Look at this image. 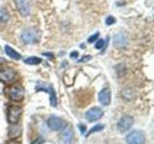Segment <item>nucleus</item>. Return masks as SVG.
<instances>
[{"label":"nucleus","instance_id":"423d86ee","mask_svg":"<svg viewBox=\"0 0 154 144\" xmlns=\"http://www.w3.org/2000/svg\"><path fill=\"white\" fill-rule=\"evenodd\" d=\"M134 124V119L133 117L129 116V115H125V116L120 118V120L118 123V130L120 133L127 132L128 130L131 129V127Z\"/></svg>","mask_w":154,"mask_h":144},{"label":"nucleus","instance_id":"20e7f679","mask_svg":"<svg viewBox=\"0 0 154 144\" xmlns=\"http://www.w3.org/2000/svg\"><path fill=\"white\" fill-rule=\"evenodd\" d=\"M8 94H9L10 99L12 101L19 102V101H21L24 97V89L20 86H14L8 89Z\"/></svg>","mask_w":154,"mask_h":144},{"label":"nucleus","instance_id":"412c9836","mask_svg":"<svg viewBox=\"0 0 154 144\" xmlns=\"http://www.w3.org/2000/svg\"><path fill=\"white\" fill-rule=\"evenodd\" d=\"M104 40H99L97 42H96V44H95V48L96 49H101L103 46H104Z\"/></svg>","mask_w":154,"mask_h":144},{"label":"nucleus","instance_id":"39448f33","mask_svg":"<svg viewBox=\"0 0 154 144\" xmlns=\"http://www.w3.org/2000/svg\"><path fill=\"white\" fill-rule=\"evenodd\" d=\"M22 40L27 43V44H31V43H35L38 40V33L34 30V29H26L21 34Z\"/></svg>","mask_w":154,"mask_h":144},{"label":"nucleus","instance_id":"f8f14e48","mask_svg":"<svg viewBox=\"0 0 154 144\" xmlns=\"http://www.w3.org/2000/svg\"><path fill=\"white\" fill-rule=\"evenodd\" d=\"M62 141L64 144H71L73 140V131L70 127H66L62 134Z\"/></svg>","mask_w":154,"mask_h":144},{"label":"nucleus","instance_id":"9d476101","mask_svg":"<svg viewBox=\"0 0 154 144\" xmlns=\"http://www.w3.org/2000/svg\"><path fill=\"white\" fill-rule=\"evenodd\" d=\"M16 5L19 14L23 16H27L30 14V6L27 0H16Z\"/></svg>","mask_w":154,"mask_h":144},{"label":"nucleus","instance_id":"dca6fc26","mask_svg":"<svg viewBox=\"0 0 154 144\" xmlns=\"http://www.w3.org/2000/svg\"><path fill=\"white\" fill-rule=\"evenodd\" d=\"M24 62L26 64H31V65H36V64H40L42 62V59L38 57H28L24 60Z\"/></svg>","mask_w":154,"mask_h":144},{"label":"nucleus","instance_id":"f3484780","mask_svg":"<svg viewBox=\"0 0 154 144\" xmlns=\"http://www.w3.org/2000/svg\"><path fill=\"white\" fill-rule=\"evenodd\" d=\"M10 19V16L7 10H5L3 8H0V22L6 23Z\"/></svg>","mask_w":154,"mask_h":144},{"label":"nucleus","instance_id":"bb28decb","mask_svg":"<svg viewBox=\"0 0 154 144\" xmlns=\"http://www.w3.org/2000/svg\"><path fill=\"white\" fill-rule=\"evenodd\" d=\"M43 55L46 56V57H48L49 59H53V57H54V56H53V55L51 54V53H43Z\"/></svg>","mask_w":154,"mask_h":144},{"label":"nucleus","instance_id":"4468645a","mask_svg":"<svg viewBox=\"0 0 154 144\" xmlns=\"http://www.w3.org/2000/svg\"><path fill=\"white\" fill-rule=\"evenodd\" d=\"M115 44L119 46V47H122L127 44V38L122 33H119L115 36V40H114Z\"/></svg>","mask_w":154,"mask_h":144},{"label":"nucleus","instance_id":"aec40b11","mask_svg":"<svg viewBox=\"0 0 154 144\" xmlns=\"http://www.w3.org/2000/svg\"><path fill=\"white\" fill-rule=\"evenodd\" d=\"M116 22V19H115V17H113V16H108L107 18H106V24L107 25H112V24H114Z\"/></svg>","mask_w":154,"mask_h":144},{"label":"nucleus","instance_id":"f03ea898","mask_svg":"<svg viewBox=\"0 0 154 144\" xmlns=\"http://www.w3.org/2000/svg\"><path fill=\"white\" fill-rule=\"evenodd\" d=\"M47 126L52 131H61L66 127V123L61 117L52 116L47 120Z\"/></svg>","mask_w":154,"mask_h":144},{"label":"nucleus","instance_id":"7ed1b4c3","mask_svg":"<svg viewBox=\"0 0 154 144\" xmlns=\"http://www.w3.org/2000/svg\"><path fill=\"white\" fill-rule=\"evenodd\" d=\"M127 144H144L146 136L141 131H133L126 136Z\"/></svg>","mask_w":154,"mask_h":144},{"label":"nucleus","instance_id":"cd10ccee","mask_svg":"<svg viewBox=\"0 0 154 144\" xmlns=\"http://www.w3.org/2000/svg\"><path fill=\"white\" fill-rule=\"evenodd\" d=\"M6 144H20V143H19L18 141H16V140H11V141H9Z\"/></svg>","mask_w":154,"mask_h":144},{"label":"nucleus","instance_id":"1a4fd4ad","mask_svg":"<svg viewBox=\"0 0 154 144\" xmlns=\"http://www.w3.org/2000/svg\"><path fill=\"white\" fill-rule=\"evenodd\" d=\"M37 90H45L46 92L49 93L50 95V105L52 107H56L57 106V96H56V92L55 89L53 88V86L51 85H45V86H42L40 85V86H37L36 88Z\"/></svg>","mask_w":154,"mask_h":144},{"label":"nucleus","instance_id":"ddd939ff","mask_svg":"<svg viewBox=\"0 0 154 144\" xmlns=\"http://www.w3.org/2000/svg\"><path fill=\"white\" fill-rule=\"evenodd\" d=\"M20 134H21V127L19 126L17 123V124H12V126L10 127V129H9V134H8L9 137L14 139V138L18 137Z\"/></svg>","mask_w":154,"mask_h":144},{"label":"nucleus","instance_id":"2eb2a0df","mask_svg":"<svg viewBox=\"0 0 154 144\" xmlns=\"http://www.w3.org/2000/svg\"><path fill=\"white\" fill-rule=\"evenodd\" d=\"M5 52H6V54L10 57L12 58L13 60H16V61H18L21 59V55L19 54L18 52H17L16 50H14L11 46L9 45H6L5 46Z\"/></svg>","mask_w":154,"mask_h":144},{"label":"nucleus","instance_id":"6e6552de","mask_svg":"<svg viewBox=\"0 0 154 144\" xmlns=\"http://www.w3.org/2000/svg\"><path fill=\"white\" fill-rule=\"evenodd\" d=\"M16 71L12 68H4L0 70V82L3 83H11L16 78Z\"/></svg>","mask_w":154,"mask_h":144},{"label":"nucleus","instance_id":"6ab92c4d","mask_svg":"<svg viewBox=\"0 0 154 144\" xmlns=\"http://www.w3.org/2000/svg\"><path fill=\"white\" fill-rule=\"evenodd\" d=\"M103 129H104V125H101V124L95 125V126L91 128V129L90 130V132H89L88 134H87V136H90V134H94V133H97V132L102 131Z\"/></svg>","mask_w":154,"mask_h":144},{"label":"nucleus","instance_id":"5701e85b","mask_svg":"<svg viewBox=\"0 0 154 144\" xmlns=\"http://www.w3.org/2000/svg\"><path fill=\"white\" fill-rule=\"evenodd\" d=\"M43 142H45V139H43L42 137H38L31 144H42Z\"/></svg>","mask_w":154,"mask_h":144},{"label":"nucleus","instance_id":"a211bd4d","mask_svg":"<svg viewBox=\"0 0 154 144\" xmlns=\"http://www.w3.org/2000/svg\"><path fill=\"white\" fill-rule=\"evenodd\" d=\"M122 96L123 97L126 99V100H128V101H130L131 99H133L134 98V92H133V90H131V89H124L123 91H122Z\"/></svg>","mask_w":154,"mask_h":144},{"label":"nucleus","instance_id":"9b49d317","mask_svg":"<svg viewBox=\"0 0 154 144\" xmlns=\"http://www.w3.org/2000/svg\"><path fill=\"white\" fill-rule=\"evenodd\" d=\"M98 101L101 105L108 106L111 103V90L109 88H103L98 94Z\"/></svg>","mask_w":154,"mask_h":144},{"label":"nucleus","instance_id":"4be33fe9","mask_svg":"<svg viewBox=\"0 0 154 144\" xmlns=\"http://www.w3.org/2000/svg\"><path fill=\"white\" fill-rule=\"evenodd\" d=\"M98 36H99V34L98 33H95L94 35H93V36H91L90 38H89V40H88V41L90 42V43H91V42H94L96 38H98Z\"/></svg>","mask_w":154,"mask_h":144},{"label":"nucleus","instance_id":"a878e982","mask_svg":"<svg viewBox=\"0 0 154 144\" xmlns=\"http://www.w3.org/2000/svg\"><path fill=\"white\" fill-rule=\"evenodd\" d=\"M91 59V56H86V57L84 56L79 62H87V61H90Z\"/></svg>","mask_w":154,"mask_h":144},{"label":"nucleus","instance_id":"f257e3e1","mask_svg":"<svg viewBox=\"0 0 154 144\" xmlns=\"http://www.w3.org/2000/svg\"><path fill=\"white\" fill-rule=\"evenodd\" d=\"M22 109L19 106H11L8 110L7 119L10 124H17L21 116Z\"/></svg>","mask_w":154,"mask_h":144},{"label":"nucleus","instance_id":"b1692460","mask_svg":"<svg viewBox=\"0 0 154 144\" xmlns=\"http://www.w3.org/2000/svg\"><path fill=\"white\" fill-rule=\"evenodd\" d=\"M78 128H79V130H80L81 134H84L85 132H86V130H87L86 125H85V124H79V125H78Z\"/></svg>","mask_w":154,"mask_h":144},{"label":"nucleus","instance_id":"393cba45","mask_svg":"<svg viewBox=\"0 0 154 144\" xmlns=\"http://www.w3.org/2000/svg\"><path fill=\"white\" fill-rule=\"evenodd\" d=\"M78 52H76V51H73V52H71V54H70V58L71 59H77L78 58Z\"/></svg>","mask_w":154,"mask_h":144},{"label":"nucleus","instance_id":"0eeeda50","mask_svg":"<svg viewBox=\"0 0 154 144\" xmlns=\"http://www.w3.org/2000/svg\"><path fill=\"white\" fill-rule=\"evenodd\" d=\"M103 116V110L98 107H94L86 112V118L89 122L97 121Z\"/></svg>","mask_w":154,"mask_h":144}]
</instances>
